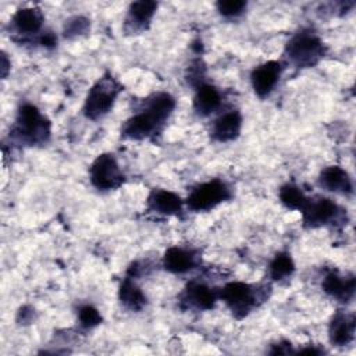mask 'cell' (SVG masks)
I'll return each instance as SVG.
<instances>
[{
  "mask_svg": "<svg viewBox=\"0 0 356 356\" xmlns=\"http://www.w3.org/2000/svg\"><path fill=\"white\" fill-rule=\"evenodd\" d=\"M177 102L168 92H157L143 100V107L121 127V136L129 140H145L161 132L175 110Z\"/></svg>",
  "mask_w": 356,
  "mask_h": 356,
  "instance_id": "1",
  "label": "cell"
},
{
  "mask_svg": "<svg viewBox=\"0 0 356 356\" xmlns=\"http://www.w3.org/2000/svg\"><path fill=\"white\" fill-rule=\"evenodd\" d=\"M11 134L28 146L46 145L51 135V122L35 104L24 103L17 110Z\"/></svg>",
  "mask_w": 356,
  "mask_h": 356,
  "instance_id": "2",
  "label": "cell"
},
{
  "mask_svg": "<svg viewBox=\"0 0 356 356\" xmlns=\"http://www.w3.org/2000/svg\"><path fill=\"white\" fill-rule=\"evenodd\" d=\"M327 47L321 38L310 28L295 32L285 44V58L296 68L317 65L325 56Z\"/></svg>",
  "mask_w": 356,
  "mask_h": 356,
  "instance_id": "3",
  "label": "cell"
},
{
  "mask_svg": "<svg viewBox=\"0 0 356 356\" xmlns=\"http://www.w3.org/2000/svg\"><path fill=\"white\" fill-rule=\"evenodd\" d=\"M121 90L122 85L110 72L103 74L86 95L82 107L83 115L92 121L104 117L113 108Z\"/></svg>",
  "mask_w": 356,
  "mask_h": 356,
  "instance_id": "4",
  "label": "cell"
},
{
  "mask_svg": "<svg viewBox=\"0 0 356 356\" xmlns=\"http://www.w3.org/2000/svg\"><path fill=\"white\" fill-rule=\"evenodd\" d=\"M266 295L256 285L242 281H232L220 289V300H222L238 320L246 317L257 305L263 302Z\"/></svg>",
  "mask_w": 356,
  "mask_h": 356,
  "instance_id": "5",
  "label": "cell"
},
{
  "mask_svg": "<svg viewBox=\"0 0 356 356\" xmlns=\"http://www.w3.org/2000/svg\"><path fill=\"white\" fill-rule=\"evenodd\" d=\"M231 196L232 195L229 186L224 181L214 178L196 185L188 195L185 204L188 206V209L196 213L209 211L218 204L229 200Z\"/></svg>",
  "mask_w": 356,
  "mask_h": 356,
  "instance_id": "6",
  "label": "cell"
},
{
  "mask_svg": "<svg viewBox=\"0 0 356 356\" xmlns=\"http://www.w3.org/2000/svg\"><path fill=\"white\" fill-rule=\"evenodd\" d=\"M90 184L99 191H114L124 184V174L113 153L99 154L89 167Z\"/></svg>",
  "mask_w": 356,
  "mask_h": 356,
  "instance_id": "7",
  "label": "cell"
},
{
  "mask_svg": "<svg viewBox=\"0 0 356 356\" xmlns=\"http://www.w3.org/2000/svg\"><path fill=\"white\" fill-rule=\"evenodd\" d=\"M300 213L303 225L306 228H318L338 221L341 209L334 200L328 197H307Z\"/></svg>",
  "mask_w": 356,
  "mask_h": 356,
  "instance_id": "8",
  "label": "cell"
},
{
  "mask_svg": "<svg viewBox=\"0 0 356 356\" xmlns=\"http://www.w3.org/2000/svg\"><path fill=\"white\" fill-rule=\"evenodd\" d=\"M282 70V64L275 60L266 61L253 68L250 74V83L254 95L260 99H266L267 96H270L281 78Z\"/></svg>",
  "mask_w": 356,
  "mask_h": 356,
  "instance_id": "9",
  "label": "cell"
},
{
  "mask_svg": "<svg viewBox=\"0 0 356 356\" xmlns=\"http://www.w3.org/2000/svg\"><path fill=\"white\" fill-rule=\"evenodd\" d=\"M217 300H220V289L196 280L189 281L181 293V302L196 310H211Z\"/></svg>",
  "mask_w": 356,
  "mask_h": 356,
  "instance_id": "10",
  "label": "cell"
},
{
  "mask_svg": "<svg viewBox=\"0 0 356 356\" xmlns=\"http://www.w3.org/2000/svg\"><path fill=\"white\" fill-rule=\"evenodd\" d=\"M157 3L153 0H139L129 4L124 21V31L131 35H138L146 31L157 10Z\"/></svg>",
  "mask_w": 356,
  "mask_h": 356,
  "instance_id": "11",
  "label": "cell"
},
{
  "mask_svg": "<svg viewBox=\"0 0 356 356\" xmlns=\"http://www.w3.org/2000/svg\"><path fill=\"white\" fill-rule=\"evenodd\" d=\"M356 320L353 313L337 310L328 324V339L332 346H346L355 338Z\"/></svg>",
  "mask_w": 356,
  "mask_h": 356,
  "instance_id": "12",
  "label": "cell"
},
{
  "mask_svg": "<svg viewBox=\"0 0 356 356\" xmlns=\"http://www.w3.org/2000/svg\"><path fill=\"white\" fill-rule=\"evenodd\" d=\"M321 288L332 299L341 303H348L355 296L356 280L353 274L342 275L338 271L332 270L324 275L321 281Z\"/></svg>",
  "mask_w": 356,
  "mask_h": 356,
  "instance_id": "13",
  "label": "cell"
},
{
  "mask_svg": "<svg viewBox=\"0 0 356 356\" xmlns=\"http://www.w3.org/2000/svg\"><path fill=\"white\" fill-rule=\"evenodd\" d=\"M147 209L161 216H181L185 200L172 191L154 188L147 196Z\"/></svg>",
  "mask_w": 356,
  "mask_h": 356,
  "instance_id": "14",
  "label": "cell"
},
{
  "mask_svg": "<svg viewBox=\"0 0 356 356\" xmlns=\"http://www.w3.org/2000/svg\"><path fill=\"white\" fill-rule=\"evenodd\" d=\"M44 22V15L38 7H24L15 11L11 18L13 29L25 38L32 35H40Z\"/></svg>",
  "mask_w": 356,
  "mask_h": 356,
  "instance_id": "15",
  "label": "cell"
},
{
  "mask_svg": "<svg viewBox=\"0 0 356 356\" xmlns=\"http://www.w3.org/2000/svg\"><path fill=\"white\" fill-rule=\"evenodd\" d=\"M242 131V114L239 110H229L221 114L211 125V138L216 142L235 140Z\"/></svg>",
  "mask_w": 356,
  "mask_h": 356,
  "instance_id": "16",
  "label": "cell"
},
{
  "mask_svg": "<svg viewBox=\"0 0 356 356\" xmlns=\"http://www.w3.org/2000/svg\"><path fill=\"white\" fill-rule=\"evenodd\" d=\"M318 185L328 192L343 196H350L353 193V181L348 171L339 165L325 167L320 172Z\"/></svg>",
  "mask_w": 356,
  "mask_h": 356,
  "instance_id": "17",
  "label": "cell"
},
{
  "mask_svg": "<svg viewBox=\"0 0 356 356\" xmlns=\"http://www.w3.org/2000/svg\"><path fill=\"white\" fill-rule=\"evenodd\" d=\"M197 264V256L193 250L171 246L164 252L163 256V267L165 271L171 274H186L193 270Z\"/></svg>",
  "mask_w": 356,
  "mask_h": 356,
  "instance_id": "18",
  "label": "cell"
},
{
  "mask_svg": "<svg viewBox=\"0 0 356 356\" xmlns=\"http://www.w3.org/2000/svg\"><path fill=\"white\" fill-rule=\"evenodd\" d=\"M221 93L214 85L202 82L195 89L193 110L197 115L207 117L218 110V107L221 106Z\"/></svg>",
  "mask_w": 356,
  "mask_h": 356,
  "instance_id": "19",
  "label": "cell"
},
{
  "mask_svg": "<svg viewBox=\"0 0 356 356\" xmlns=\"http://www.w3.org/2000/svg\"><path fill=\"white\" fill-rule=\"evenodd\" d=\"M118 299L121 305L131 312H139L147 303V298L143 291L136 285L135 278H131L128 275H125L118 286Z\"/></svg>",
  "mask_w": 356,
  "mask_h": 356,
  "instance_id": "20",
  "label": "cell"
},
{
  "mask_svg": "<svg viewBox=\"0 0 356 356\" xmlns=\"http://www.w3.org/2000/svg\"><path fill=\"white\" fill-rule=\"evenodd\" d=\"M295 273V261L288 252H278L268 266V275L273 281L281 282L288 280Z\"/></svg>",
  "mask_w": 356,
  "mask_h": 356,
  "instance_id": "21",
  "label": "cell"
},
{
  "mask_svg": "<svg viewBox=\"0 0 356 356\" xmlns=\"http://www.w3.org/2000/svg\"><path fill=\"white\" fill-rule=\"evenodd\" d=\"M278 197H280V202L289 210H298L300 211L302 207L305 206L306 200H307V196L293 184H285L280 188V192H278Z\"/></svg>",
  "mask_w": 356,
  "mask_h": 356,
  "instance_id": "22",
  "label": "cell"
},
{
  "mask_svg": "<svg viewBox=\"0 0 356 356\" xmlns=\"http://www.w3.org/2000/svg\"><path fill=\"white\" fill-rule=\"evenodd\" d=\"M89 31H90V21L83 15H74L65 19L63 25V33L68 39L86 35Z\"/></svg>",
  "mask_w": 356,
  "mask_h": 356,
  "instance_id": "23",
  "label": "cell"
},
{
  "mask_svg": "<svg viewBox=\"0 0 356 356\" xmlns=\"http://www.w3.org/2000/svg\"><path fill=\"white\" fill-rule=\"evenodd\" d=\"M76 316H78L79 325L85 330H92V328L97 327L103 320L100 312L92 305L81 306L76 312Z\"/></svg>",
  "mask_w": 356,
  "mask_h": 356,
  "instance_id": "24",
  "label": "cell"
},
{
  "mask_svg": "<svg viewBox=\"0 0 356 356\" xmlns=\"http://www.w3.org/2000/svg\"><path fill=\"white\" fill-rule=\"evenodd\" d=\"M248 3L243 0H220L216 3L218 14L227 19H232L242 15Z\"/></svg>",
  "mask_w": 356,
  "mask_h": 356,
  "instance_id": "25",
  "label": "cell"
},
{
  "mask_svg": "<svg viewBox=\"0 0 356 356\" xmlns=\"http://www.w3.org/2000/svg\"><path fill=\"white\" fill-rule=\"evenodd\" d=\"M35 318V310L29 306H24L19 309L18 314H17V321L19 324H29L32 323Z\"/></svg>",
  "mask_w": 356,
  "mask_h": 356,
  "instance_id": "26",
  "label": "cell"
},
{
  "mask_svg": "<svg viewBox=\"0 0 356 356\" xmlns=\"http://www.w3.org/2000/svg\"><path fill=\"white\" fill-rule=\"evenodd\" d=\"M292 346H291V342L288 341H281V342H277L273 345V349L270 350V353L273 355H288V353H292Z\"/></svg>",
  "mask_w": 356,
  "mask_h": 356,
  "instance_id": "27",
  "label": "cell"
},
{
  "mask_svg": "<svg viewBox=\"0 0 356 356\" xmlns=\"http://www.w3.org/2000/svg\"><path fill=\"white\" fill-rule=\"evenodd\" d=\"M10 61L7 58V54L4 51H1V78L4 79L7 75H8V71H10Z\"/></svg>",
  "mask_w": 356,
  "mask_h": 356,
  "instance_id": "28",
  "label": "cell"
},
{
  "mask_svg": "<svg viewBox=\"0 0 356 356\" xmlns=\"http://www.w3.org/2000/svg\"><path fill=\"white\" fill-rule=\"evenodd\" d=\"M299 353H309V355H321L324 353L323 349H318L316 346H309V348H303V349H299Z\"/></svg>",
  "mask_w": 356,
  "mask_h": 356,
  "instance_id": "29",
  "label": "cell"
}]
</instances>
